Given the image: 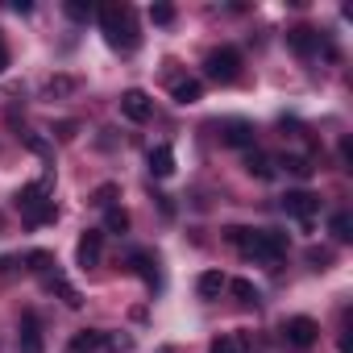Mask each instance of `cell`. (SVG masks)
Segmentation results:
<instances>
[{
	"instance_id": "1",
	"label": "cell",
	"mask_w": 353,
	"mask_h": 353,
	"mask_svg": "<svg viewBox=\"0 0 353 353\" xmlns=\"http://www.w3.org/2000/svg\"><path fill=\"white\" fill-rule=\"evenodd\" d=\"M225 237H229V245H237L250 262L274 266V262L287 254V237L274 233V229H241V225H233V229H225Z\"/></svg>"
},
{
	"instance_id": "2",
	"label": "cell",
	"mask_w": 353,
	"mask_h": 353,
	"mask_svg": "<svg viewBox=\"0 0 353 353\" xmlns=\"http://www.w3.org/2000/svg\"><path fill=\"white\" fill-rule=\"evenodd\" d=\"M96 17H100V30H104V38H108V46L112 50H137V17H133V9L129 5H100L96 9Z\"/></svg>"
},
{
	"instance_id": "3",
	"label": "cell",
	"mask_w": 353,
	"mask_h": 353,
	"mask_svg": "<svg viewBox=\"0 0 353 353\" xmlns=\"http://www.w3.org/2000/svg\"><path fill=\"white\" fill-rule=\"evenodd\" d=\"M13 204H17L21 221H26V225H34V229L54 221V200L46 196V183H26V188L17 192V200H13Z\"/></svg>"
},
{
	"instance_id": "4",
	"label": "cell",
	"mask_w": 353,
	"mask_h": 353,
	"mask_svg": "<svg viewBox=\"0 0 353 353\" xmlns=\"http://www.w3.org/2000/svg\"><path fill=\"white\" fill-rule=\"evenodd\" d=\"M204 75H208L212 83H233V79L241 75V54H237L233 46H216V50H208V59H204Z\"/></svg>"
},
{
	"instance_id": "5",
	"label": "cell",
	"mask_w": 353,
	"mask_h": 353,
	"mask_svg": "<svg viewBox=\"0 0 353 353\" xmlns=\"http://www.w3.org/2000/svg\"><path fill=\"white\" fill-rule=\"evenodd\" d=\"M283 336H287V345H295V349H312V345L320 341V324H316L312 316H291V320L283 324Z\"/></svg>"
},
{
	"instance_id": "6",
	"label": "cell",
	"mask_w": 353,
	"mask_h": 353,
	"mask_svg": "<svg viewBox=\"0 0 353 353\" xmlns=\"http://www.w3.org/2000/svg\"><path fill=\"white\" fill-rule=\"evenodd\" d=\"M216 137L225 145H237V150H254V125L250 121H216Z\"/></svg>"
},
{
	"instance_id": "7",
	"label": "cell",
	"mask_w": 353,
	"mask_h": 353,
	"mask_svg": "<svg viewBox=\"0 0 353 353\" xmlns=\"http://www.w3.org/2000/svg\"><path fill=\"white\" fill-rule=\"evenodd\" d=\"M283 212L307 225V221L320 212V196H312V192H287V196H283Z\"/></svg>"
},
{
	"instance_id": "8",
	"label": "cell",
	"mask_w": 353,
	"mask_h": 353,
	"mask_svg": "<svg viewBox=\"0 0 353 353\" xmlns=\"http://www.w3.org/2000/svg\"><path fill=\"white\" fill-rule=\"evenodd\" d=\"M121 112L129 117V121H150V112H154V104H150V96L145 92H137V88H129L125 96H121Z\"/></svg>"
},
{
	"instance_id": "9",
	"label": "cell",
	"mask_w": 353,
	"mask_h": 353,
	"mask_svg": "<svg viewBox=\"0 0 353 353\" xmlns=\"http://www.w3.org/2000/svg\"><path fill=\"white\" fill-rule=\"evenodd\" d=\"M17 345H21V353H42V320H38L34 312H26V316H21Z\"/></svg>"
},
{
	"instance_id": "10",
	"label": "cell",
	"mask_w": 353,
	"mask_h": 353,
	"mask_svg": "<svg viewBox=\"0 0 353 353\" xmlns=\"http://www.w3.org/2000/svg\"><path fill=\"white\" fill-rule=\"evenodd\" d=\"M100 250H104V233H96V229H88L83 237H79V250H75V262L88 270V266H96L100 262Z\"/></svg>"
},
{
	"instance_id": "11",
	"label": "cell",
	"mask_w": 353,
	"mask_h": 353,
	"mask_svg": "<svg viewBox=\"0 0 353 353\" xmlns=\"http://www.w3.org/2000/svg\"><path fill=\"white\" fill-rule=\"evenodd\" d=\"M287 46H291L295 54H303V59H307V54H320V46H324V42H320V34H316V30L299 26V30H291V34H287Z\"/></svg>"
},
{
	"instance_id": "12",
	"label": "cell",
	"mask_w": 353,
	"mask_h": 353,
	"mask_svg": "<svg viewBox=\"0 0 353 353\" xmlns=\"http://www.w3.org/2000/svg\"><path fill=\"white\" fill-rule=\"evenodd\" d=\"M129 266L137 270V279H141L145 287H158V258H154V254L137 250V254H129Z\"/></svg>"
},
{
	"instance_id": "13",
	"label": "cell",
	"mask_w": 353,
	"mask_h": 353,
	"mask_svg": "<svg viewBox=\"0 0 353 353\" xmlns=\"http://www.w3.org/2000/svg\"><path fill=\"white\" fill-rule=\"evenodd\" d=\"M104 341H108V332H100V328H83V332L71 336V353H100Z\"/></svg>"
},
{
	"instance_id": "14",
	"label": "cell",
	"mask_w": 353,
	"mask_h": 353,
	"mask_svg": "<svg viewBox=\"0 0 353 353\" xmlns=\"http://www.w3.org/2000/svg\"><path fill=\"white\" fill-rule=\"evenodd\" d=\"M150 174H158V179L174 174V150L170 145H154L150 150Z\"/></svg>"
},
{
	"instance_id": "15",
	"label": "cell",
	"mask_w": 353,
	"mask_h": 353,
	"mask_svg": "<svg viewBox=\"0 0 353 353\" xmlns=\"http://www.w3.org/2000/svg\"><path fill=\"white\" fill-rule=\"evenodd\" d=\"M170 96H174V104H196L204 96V83L200 79H174L170 83Z\"/></svg>"
},
{
	"instance_id": "16",
	"label": "cell",
	"mask_w": 353,
	"mask_h": 353,
	"mask_svg": "<svg viewBox=\"0 0 353 353\" xmlns=\"http://www.w3.org/2000/svg\"><path fill=\"white\" fill-rule=\"evenodd\" d=\"M46 287H50V291H54V295H59L67 307H83V295H79V291H75V287H71L63 274H46Z\"/></svg>"
},
{
	"instance_id": "17",
	"label": "cell",
	"mask_w": 353,
	"mask_h": 353,
	"mask_svg": "<svg viewBox=\"0 0 353 353\" xmlns=\"http://www.w3.org/2000/svg\"><path fill=\"white\" fill-rule=\"evenodd\" d=\"M245 170L254 174V179H270V174H274V158L262 154V150H250L245 154Z\"/></svg>"
},
{
	"instance_id": "18",
	"label": "cell",
	"mask_w": 353,
	"mask_h": 353,
	"mask_svg": "<svg viewBox=\"0 0 353 353\" xmlns=\"http://www.w3.org/2000/svg\"><path fill=\"white\" fill-rule=\"evenodd\" d=\"M225 287H229V279H225L221 270H204V274H200V299H216Z\"/></svg>"
},
{
	"instance_id": "19",
	"label": "cell",
	"mask_w": 353,
	"mask_h": 353,
	"mask_svg": "<svg viewBox=\"0 0 353 353\" xmlns=\"http://www.w3.org/2000/svg\"><path fill=\"white\" fill-rule=\"evenodd\" d=\"M117 196H121V188H117V183H104V188H96V192H92V204L108 212V208H117Z\"/></svg>"
},
{
	"instance_id": "20",
	"label": "cell",
	"mask_w": 353,
	"mask_h": 353,
	"mask_svg": "<svg viewBox=\"0 0 353 353\" xmlns=\"http://www.w3.org/2000/svg\"><path fill=\"white\" fill-rule=\"evenodd\" d=\"M279 166H287L291 174H299V179H307V174L316 170V166H312V158H303V154H287V158H283Z\"/></svg>"
},
{
	"instance_id": "21",
	"label": "cell",
	"mask_w": 353,
	"mask_h": 353,
	"mask_svg": "<svg viewBox=\"0 0 353 353\" xmlns=\"http://www.w3.org/2000/svg\"><path fill=\"white\" fill-rule=\"evenodd\" d=\"M67 17L71 21H92L96 17V5H92V0H67Z\"/></svg>"
},
{
	"instance_id": "22",
	"label": "cell",
	"mask_w": 353,
	"mask_h": 353,
	"mask_svg": "<svg viewBox=\"0 0 353 353\" xmlns=\"http://www.w3.org/2000/svg\"><path fill=\"white\" fill-rule=\"evenodd\" d=\"M328 229H332V237H336V241H353V216H349V212H336Z\"/></svg>"
},
{
	"instance_id": "23",
	"label": "cell",
	"mask_w": 353,
	"mask_h": 353,
	"mask_svg": "<svg viewBox=\"0 0 353 353\" xmlns=\"http://www.w3.org/2000/svg\"><path fill=\"white\" fill-rule=\"evenodd\" d=\"M104 229H108V233H125V229H129V212H125V208H108V212H104Z\"/></svg>"
},
{
	"instance_id": "24",
	"label": "cell",
	"mask_w": 353,
	"mask_h": 353,
	"mask_svg": "<svg viewBox=\"0 0 353 353\" xmlns=\"http://www.w3.org/2000/svg\"><path fill=\"white\" fill-rule=\"evenodd\" d=\"M229 291H233L241 303H258V287H254L250 279H233V283H229Z\"/></svg>"
},
{
	"instance_id": "25",
	"label": "cell",
	"mask_w": 353,
	"mask_h": 353,
	"mask_svg": "<svg viewBox=\"0 0 353 353\" xmlns=\"http://www.w3.org/2000/svg\"><path fill=\"white\" fill-rule=\"evenodd\" d=\"M328 262H332V250H320V245H312V250H307V266L328 270Z\"/></svg>"
},
{
	"instance_id": "26",
	"label": "cell",
	"mask_w": 353,
	"mask_h": 353,
	"mask_svg": "<svg viewBox=\"0 0 353 353\" xmlns=\"http://www.w3.org/2000/svg\"><path fill=\"white\" fill-rule=\"evenodd\" d=\"M150 21H154V26H170V21H174V9H170V5H154V9H150Z\"/></svg>"
},
{
	"instance_id": "27",
	"label": "cell",
	"mask_w": 353,
	"mask_h": 353,
	"mask_svg": "<svg viewBox=\"0 0 353 353\" xmlns=\"http://www.w3.org/2000/svg\"><path fill=\"white\" fill-rule=\"evenodd\" d=\"M46 92H50V96H67V92H75V79L59 75V79H50V83H46Z\"/></svg>"
},
{
	"instance_id": "28",
	"label": "cell",
	"mask_w": 353,
	"mask_h": 353,
	"mask_svg": "<svg viewBox=\"0 0 353 353\" xmlns=\"http://www.w3.org/2000/svg\"><path fill=\"white\" fill-rule=\"evenodd\" d=\"M208 353H241V345H237L233 336H216V341L208 345Z\"/></svg>"
},
{
	"instance_id": "29",
	"label": "cell",
	"mask_w": 353,
	"mask_h": 353,
	"mask_svg": "<svg viewBox=\"0 0 353 353\" xmlns=\"http://www.w3.org/2000/svg\"><path fill=\"white\" fill-rule=\"evenodd\" d=\"M75 129H79L75 121H59V129H54V133H59L63 141H71V137H75Z\"/></svg>"
},
{
	"instance_id": "30",
	"label": "cell",
	"mask_w": 353,
	"mask_h": 353,
	"mask_svg": "<svg viewBox=\"0 0 353 353\" xmlns=\"http://www.w3.org/2000/svg\"><path fill=\"white\" fill-rule=\"evenodd\" d=\"M30 266H34V270H50V254H42V250L30 254Z\"/></svg>"
},
{
	"instance_id": "31",
	"label": "cell",
	"mask_w": 353,
	"mask_h": 353,
	"mask_svg": "<svg viewBox=\"0 0 353 353\" xmlns=\"http://www.w3.org/2000/svg\"><path fill=\"white\" fill-rule=\"evenodd\" d=\"M341 162H345V166H349V162H353V141H349V137H345V141H341Z\"/></svg>"
},
{
	"instance_id": "32",
	"label": "cell",
	"mask_w": 353,
	"mask_h": 353,
	"mask_svg": "<svg viewBox=\"0 0 353 353\" xmlns=\"http://www.w3.org/2000/svg\"><path fill=\"white\" fill-rule=\"evenodd\" d=\"M5 67H9V50H5V38H0V75H5Z\"/></svg>"
}]
</instances>
